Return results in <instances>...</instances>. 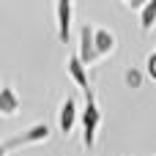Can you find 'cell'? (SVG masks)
Listing matches in <instances>:
<instances>
[{"label": "cell", "mask_w": 156, "mask_h": 156, "mask_svg": "<svg viewBox=\"0 0 156 156\" xmlns=\"http://www.w3.org/2000/svg\"><path fill=\"white\" fill-rule=\"evenodd\" d=\"M22 107V99L16 96V90L11 85H3L0 88V115L3 118H14Z\"/></svg>", "instance_id": "cell-7"}, {"label": "cell", "mask_w": 156, "mask_h": 156, "mask_svg": "<svg viewBox=\"0 0 156 156\" xmlns=\"http://www.w3.org/2000/svg\"><path fill=\"white\" fill-rule=\"evenodd\" d=\"M156 25V0H148L145 8L140 11V30L143 33H151Z\"/></svg>", "instance_id": "cell-9"}, {"label": "cell", "mask_w": 156, "mask_h": 156, "mask_svg": "<svg viewBox=\"0 0 156 156\" xmlns=\"http://www.w3.org/2000/svg\"><path fill=\"white\" fill-rule=\"evenodd\" d=\"M145 3H148V0H126L123 5H129V8H134V11H143V8H145Z\"/></svg>", "instance_id": "cell-11"}, {"label": "cell", "mask_w": 156, "mask_h": 156, "mask_svg": "<svg viewBox=\"0 0 156 156\" xmlns=\"http://www.w3.org/2000/svg\"><path fill=\"white\" fill-rule=\"evenodd\" d=\"M99 123H101V110L93 99V93L85 96V110H82V148L90 151L96 145V134H99Z\"/></svg>", "instance_id": "cell-2"}, {"label": "cell", "mask_w": 156, "mask_h": 156, "mask_svg": "<svg viewBox=\"0 0 156 156\" xmlns=\"http://www.w3.org/2000/svg\"><path fill=\"white\" fill-rule=\"evenodd\" d=\"M145 74H148V80H154V82H156V49L145 58Z\"/></svg>", "instance_id": "cell-10"}, {"label": "cell", "mask_w": 156, "mask_h": 156, "mask_svg": "<svg viewBox=\"0 0 156 156\" xmlns=\"http://www.w3.org/2000/svg\"><path fill=\"white\" fill-rule=\"evenodd\" d=\"M77 55H80V60H82L85 66H93V63L99 60V49H96V27H93L90 22H85V25L80 27V49H77Z\"/></svg>", "instance_id": "cell-3"}, {"label": "cell", "mask_w": 156, "mask_h": 156, "mask_svg": "<svg viewBox=\"0 0 156 156\" xmlns=\"http://www.w3.org/2000/svg\"><path fill=\"white\" fill-rule=\"evenodd\" d=\"M71 14H74L71 0H60V3L55 5V16H58V41H60V44H69V36H71Z\"/></svg>", "instance_id": "cell-6"}, {"label": "cell", "mask_w": 156, "mask_h": 156, "mask_svg": "<svg viewBox=\"0 0 156 156\" xmlns=\"http://www.w3.org/2000/svg\"><path fill=\"white\" fill-rule=\"evenodd\" d=\"M49 137H52V129H49V123H33V126H27L25 132L14 134V137H8V140H3V143H0V156L11 154L14 148L41 145V143H47Z\"/></svg>", "instance_id": "cell-1"}, {"label": "cell", "mask_w": 156, "mask_h": 156, "mask_svg": "<svg viewBox=\"0 0 156 156\" xmlns=\"http://www.w3.org/2000/svg\"><path fill=\"white\" fill-rule=\"evenodd\" d=\"M66 71H69V77L74 80V85L88 96V93H93L90 90V82H88V66L80 60V55H69L66 58Z\"/></svg>", "instance_id": "cell-5"}, {"label": "cell", "mask_w": 156, "mask_h": 156, "mask_svg": "<svg viewBox=\"0 0 156 156\" xmlns=\"http://www.w3.org/2000/svg\"><path fill=\"white\" fill-rule=\"evenodd\" d=\"M77 115H80V107L74 101V96H66L58 107V132L63 137H69L74 132V123H77Z\"/></svg>", "instance_id": "cell-4"}, {"label": "cell", "mask_w": 156, "mask_h": 156, "mask_svg": "<svg viewBox=\"0 0 156 156\" xmlns=\"http://www.w3.org/2000/svg\"><path fill=\"white\" fill-rule=\"evenodd\" d=\"M96 49H99V58H110V55L118 49L115 33L107 30V27H96Z\"/></svg>", "instance_id": "cell-8"}]
</instances>
